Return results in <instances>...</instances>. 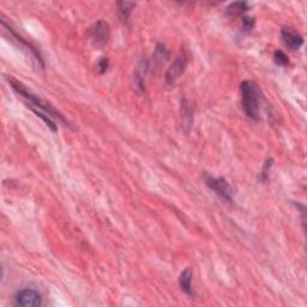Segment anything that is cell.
<instances>
[{
  "label": "cell",
  "instance_id": "obj_2",
  "mask_svg": "<svg viewBox=\"0 0 307 307\" xmlns=\"http://www.w3.org/2000/svg\"><path fill=\"white\" fill-rule=\"evenodd\" d=\"M9 83L11 84L13 90L17 92L18 95H21L23 98H25V100L28 101L29 104H30L31 108L44 112L45 114L49 115L51 118H55V119H58L59 121L66 123L65 118L62 117V115L59 113L57 110H54V108H53L51 105H48L47 102L42 100V98H40L38 95L32 94V92L30 90H28V89H26L24 85L21 83V82L16 81L15 78H10L9 77Z\"/></svg>",
  "mask_w": 307,
  "mask_h": 307
},
{
  "label": "cell",
  "instance_id": "obj_11",
  "mask_svg": "<svg viewBox=\"0 0 307 307\" xmlns=\"http://www.w3.org/2000/svg\"><path fill=\"white\" fill-rule=\"evenodd\" d=\"M136 6V4L134 3H128V2H120L118 3V8H119V12H120L121 17H123L124 19H127L128 17H130L131 12H132V9Z\"/></svg>",
  "mask_w": 307,
  "mask_h": 307
},
{
  "label": "cell",
  "instance_id": "obj_14",
  "mask_svg": "<svg viewBox=\"0 0 307 307\" xmlns=\"http://www.w3.org/2000/svg\"><path fill=\"white\" fill-rule=\"evenodd\" d=\"M97 67H98V70H100V74H104V72L107 71V67H108V59H106V58L102 59V60H101L100 62H98Z\"/></svg>",
  "mask_w": 307,
  "mask_h": 307
},
{
  "label": "cell",
  "instance_id": "obj_1",
  "mask_svg": "<svg viewBox=\"0 0 307 307\" xmlns=\"http://www.w3.org/2000/svg\"><path fill=\"white\" fill-rule=\"evenodd\" d=\"M242 91V104L245 114L252 120H258L260 112V90L253 81H244L240 85Z\"/></svg>",
  "mask_w": 307,
  "mask_h": 307
},
{
  "label": "cell",
  "instance_id": "obj_5",
  "mask_svg": "<svg viewBox=\"0 0 307 307\" xmlns=\"http://www.w3.org/2000/svg\"><path fill=\"white\" fill-rule=\"evenodd\" d=\"M90 38L97 47H104L110 40V26L105 22H97L90 30Z\"/></svg>",
  "mask_w": 307,
  "mask_h": 307
},
{
  "label": "cell",
  "instance_id": "obj_12",
  "mask_svg": "<svg viewBox=\"0 0 307 307\" xmlns=\"http://www.w3.org/2000/svg\"><path fill=\"white\" fill-rule=\"evenodd\" d=\"M274 60L277 65L280 66H287L289 64V59L282 51H276L274 54Z\"/></svg>",
  "mask_w": 307,
  "mask_h": 307
},
{
  "label": "cell",
  "instance_id": "obj_4",
  "mask_svg": "<svg viewBox=\"0 0 307 307\" xmlns=\"http://www.w3.org/2000/svg\"><path fill=\"white\" fill-rule=\"evenodd\" d=\"M16 305L23 307H39L42 305V296L34 289H23L15 296Z\"/></svg>",
  "mask_w": 307,
  "mask_h": 307
},
{
  "label": "cell",
  "instance_id": "obj_9",
  "mask_svg": "<svg viewBox=\"0 0 307 307\" xmlns=\"http://www.w3.org/2000/svg\"><path fill=\"white\" fill-rule=\"evenodd\" d=\"M249 9V4L246 2H236L230 4L228 8L226 9V12L228 16H237L242 15L243 12H245Z\"/></svg>",
  "mask_w": 307,
  "mask_h": 307
},
{
  "label": "cell",
  "instance_id": "obj_10",
  "mask_svg": "<svg viewBox=\"0 0 307 307\" xmlns=\"http://www.w3.org/2000/svg\"><path fill=\"white\" fill-rule=\"evenodd\" d=\"M148 71V62L147 61H142L140 65H138L136 72H134V82L138 85V88L143 89V78L145 74Z\"/></svg>",
  "mask_w": 307,
  "mask_h": 307
},
{
  "label": "cell",
  "instance_id": "obj_8",
  "mask_svg": "<svg viewBox=\"0 0 307 307\" xmlns=\"http://www.w3.org/2000/svg\"><path fill=\"white\" fill-rule=\"evenodd\" d=\"M180 287L183 289V292L185 294H187L189 296H193V292H192V270L190 268H186L181 272L180 275Z\"/></svg>",
  "mask_w": 307,
  "mask_h": 307
},
{
  "label": "cell",
  "instance_id": "obj_7",
  "mask_svg": "<svg viewBox=\"0 0 307 307\" xmlns=\"http://www.w3.org/2000/svg\"><path fill=\"white\" fill-rule=\"evenodd\" d=\"M187 65V59L185 55H180L176 59V61L173 62V65L170 66L169 70L167 71L166 75V81L168 84H174V82L180 77V75L185 71V67Z\"/></svg>",
  "mask_w": 307,
  "mask_h": 307
},
{
  "label": "cell",
  "instance_id": "obj_13",
  "mask_svg": "<svg viewBox=\"0 0 307 307\" xmlns=\"http://www.w3.org/2000/svg\"><path fill=\"white\" fill-rule=\"evenodd\" d=\"M243 23H244V29L249 31L253 28V25H255V19L246 17V18L243 19Z\"/></svg>",
  "mask_w": 307,
  "mask_h": 307
},
{
  "label": "cell",
  "instance_id": "obj_6",
  "mask_svg": "<svg viewBox=\"0 0 307 307\" xmlns=\"http://www.w3.org/2000/svg\"><path fill=\"white\" fill-rule=\"evenodd\" d=\"M281 39L283 44L292 51H296L303 45L302 36L293 28H283L281 30Z\"/></svg>",
  "mask_w": 307,
  "mask_h": 307
},
{
  "label": "cell",
  "instance_id": "obj_3",
  "mask_svg": "<svg viewBox=\"0 0 307 307\" xmlns=\"http://www.w3.org/2000/svg\"><path fill=\"white\" fill-rule=\"evenodd\" d=\"M204 181H206L207 186L221 199L224 200L226 203L233 202V190L228 184V181L223 178H215L209 174H204Z\"/></svg>",
  "mask_w": 307,
  "mask_h": 307
}]
</instances>
